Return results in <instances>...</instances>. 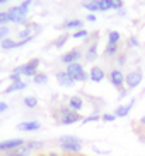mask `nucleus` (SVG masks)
Masks as SVG:
<instances>
[{
  "mask_svg": "<svg viewBox=\"0 0 145 156\" xmlns=\"http://www.w3.org/2000/svg\"><path fill=\"white\" fill-rule=\"evenodd\" d=\"M31 4H32V0H24L22 4L15 5V7H10V9L7 10L10 23H15V24H24V23H26L27 10H29Z\"/></svg>",
  "mask_w": 145,
  "mask_h": 156,
  "instance_id": "f257e3e1",
  "label": "nucleus"
},
{
  "mask_svg": "<svg viewBox=\"0 0 145 156\" xmlns=\"http://www.w3.org/2000/svg\"><path fill=\"white\" fill-rule=\"evenodd\" d=\"M58 141H60V147H62L65 153L79 154V153L82 151V141L79 137H75V136H62Z\"/></svg>",
  "mask_w": 145,
  "mask_h": 156,
  "instance_id": "f03ea898",
  "label": "nucleus"
},
{
  "mask_svg": "<svg viewBox=\"0 0 145 156\" xmlns=\"http://www.w3.org/2000/svg\"><path fill=\"white\" fill-rule=\"evenodd\" d=\"M82 120V115L79 112H73L70 110L68 106H62L58 110V124L62 125H72V124H77Z\"/></svg>",
  "mask_w": 145,
  "mask_h": 156,
  "instance_id": "7ed1b4c3",
  "label": "nucleus"
},
{
  "mask_svg": "<svg viewBox=\"0 0 145 156\" xmlns=\"http://www.w3.org/2000/svg\"><path fill=\"white\" fill-rule=\"evenodd\" d=\"M65 70H67V74L75 81V83H84V81L89 79V74L86 72L84 65L79 64V62H75V64H68Z\"/></svg>",
  "mask_w": 145,
  "mask_h": 156,
  "instance_id": "20e7f679",
  "label": "nucleus"
},
{
  "mask_svg": "<svg viewBox=\"0 0 145 156\" xmlns=\"http://www.w3.org/2000/svg\"><path fill=\"white\" fill-rule=\"evenodd\" d=\"M41 146V142L38 141H26L21 147H15V149H12V151L5 153V156H29L36 147Z\"/></svg>",
  "mask_w": 145,
  "mask_h": 156,
  "instance_id": "39448f33",
  "label": "nucleus"
},
{
  "mask_svg": "<svg viewBox=\"0 0 145 156\" xmlns=\"http://www.w3.org/2000/svg\"><path fill=\"white\" fill-rule=\"evenodd\" d=\"M38 67H39V58H32V60H29L27 64L15 67L14 72L21 74V76H27V77H34L38 74Z\"/></svg>",
  "mask_w": 145,
  "mask_h": 156,
  "instance_id": "423d86ee",
  "label": "nucleus"
},
{
  "mask_svg": "<svg viewBox=\"0 0 145 156\" xmlns=\"http://www.w3.org/2000/svg\"><path fill=\"white\" fill-rule=\"evenodd\" d=\"M143 81V72L142 69H133L125 76V86L126 89H135L137 86H140Z\"/></svg>",
  "mask_w": 145,
  "mask_h": 156,
  "instance_id": "0eeeda50",
  "label": "nucleus"
},
{
  "mask_svg": "<svg viewBox=\"0 0 145 156\" xmlns=\"http://www.w3.org/2000/svg\"><path fill=\"white\" fill-rule=\"evenodd\" d=\"M108 77H109V83L113 84V87H116L118 91L125 89V74L120 69H111Z\"/></svg>",
  "mask_w": 145,
  "mask_h": 156,
  "instance_id": "6e6552de",
  "label": "nucleus"
},
{
  "mask_svg": "<svg viewBox=\"0 0 145 156\" xmlns=\"http://www.w3.org/2000/svg\"><path fill=\"white\" fill-rule=\"evenodd\" d=\"M24 139H7V141H0V153H9L12 151V149H15V147H21L24 144Z\"/></svg>",
  "mask_w": 145,
  "mask_h": 156,
  "instance_id": "1a4fd4ad",
  "label": "nucleus"
},
{
  "mask_svg": "<svg viewBox=\"0 0 145 156\" xmlns=\"http://www.w3.org/2000/svg\"><path fill=\"white\" fill-rule=\"evenodd\" d=\"M80 57H82V51L79 50V48H72L70 51L63 53L60 60H62L65 65H68V64H75V62H79V60H80Z\"/></svg>",
  "mask_w": 145,
  "mask_h": 156,
  "instance_id": "9d476101",
  "label": "nucleus"
},
{
  "mask_svg": "<svg viewBox=\"0 0 145 156\" xmlns=\"http://www.w3.org/2000/svg\"><path fill=\"white\" fill-rule=\"evenodd\" d=\"M17 130H21V132H36V130H39L41 129V124L39 122H36V120H24V122H21V124H17Z\"/></svg>",
  "mask_w": 145,
  "mask_h": 156,
  "instance_id": "9b49d317",
  "label": "nucleus"
},
{
  "mask_svg": "<svg viewBox=\"0 0 145 156\" xmlns=\"http://www.w3.org/2000/svg\"><path fill=\"white\" fill-rule=\"evenodd\" d=\"M133 105H135V100L128 101V103H125V105L116 106V108H114V112H113V115H114V117H120V119H123V117H128V113L132 112Z\"/></svg>",
  "mask_w": 145,
  "mask_h": 156,
  "instance_id": "f8f14e48",
  "label": "nucleus"
},
{
  "mask_svg": "<svg viewBox=\"0 0 145 156\" xmlns=\"http://www.w3.org/2000/svg\"><path fill=\"white\" fill-rule=\"evenodd\" d=\"M106 77V72L103 67H99V65H94L91 69V72H89V79H91L92 83H103Z\"/></svg>",
  "mask_w": 145,
  "mask_h": 156,
  "instance_id": "ddd939ff",
  "label": "nucleus"
},
{
  "mask_svg": "<svg viewBox=\"0 0 145 156\" xmlns=\"http://www.w3.org/2000/svg\"><path fill=\"white\" fill-rule=\"evenodd\" d=\"M56 81H58L60 86H63V87H72L75 84V81L67 74V70H58L56 72Z\"/></svg>",
  "mask_w": 145,
  "mask_h": 156,
  "instance_id": "4468645a",
  "label": "nucleus"
},
{
  "mask_svg": "<svg viewBox=\"0 0 145 156\" xmlns=\"http://www.w3.org/2000/svg\"><path fill=\"white\" fill-rule=\"evenodd\" d=\"M68 108L80 113V112L84 110V100H82L80 96H77V94H75V96H70L68 98Z\"/></svg>",
  "mask_w": 145,
  "mask_h": 156,
  "instance_id": "2eb2a0df",
  "label": "nucleus"
},
{
  "mask_svg": "<svg viewBox=\"0 0 145 156\" xmlns=\"http://www.w3.org/2000/svg\"><path fill=\"white\" fill-rule=\"evenodd\" d=\"M27 84L24 81H19V83H10V86H7L4 89V94H10V93H15V91H22L26 89Z\"/></svg>",
  "mask_w": 145,
  "mask_h": 156,
  "instance_id": "dca6fc26",
  "label": "nucleus"
},
{
  "mask_svg": "<svg viewBox=\"0 0 145 156\" xmlns=\"http://www.w3.org/2000/svg\"><path fill=\"white\" fill-rule=\"evenodd\" d=\"M82 7L86 10H89L91 14L99 12V0H84V2H82Z\"/></svg>",
  "mask_w": 145,
  "mask_h": 156,
  "instance_id": "f3484780",
  "label": "nucleus"
},
{
  "mask_svg": "<svg viewBox=\"0 0 145 156\" xmlns=\"http://www.w3.org/2000/svg\"><path fill=\"white\" fill-rule=\"evenodd\" d=\"M82 26H84V23H82L80 19H70V21L63 23L62 28L63 29H82Z\"/></svg>",
  "mask_w": 145,
  "mask_h": 156,
  "instance_id": "a211bd4d",
  "label": "nucleus"
},
{
  "mask_svg": "<svg viewBox=\"0 0 145 156\" xmlns=\"http://www.w3.org/2000/svg\"><path fill=\"white\" fill-rule=\"evenodd\" d=\"M97 58V41H94L89 48H87V53H86V60L89 62H94Z\"/></svg>",
  "mask_w": 145,
  "mask_h": 156,
  "instance_id": "6ab92c4d",
  "label": "nucleus"
},
{
  "mask_svg": "<svg viewBox=\"0 0 145 156\" xmlns=\"http://www.w3.org/2000/svg\"><path fill=\"white\" fill-rule=\"evenodd\" d=\"M118 45H106V48H104V57H108V58H113V57H116L118 55Z\"/></svg>",
  "mask_w": 145,
  "mask_h": 156,
  "instance_id": "aec40b11",
  "label": "nucleus"
},
{
  "mask_svg": "<svg viewBox=\"0 0 145 156\" xmlns=\"http://www.w3.org/2000/svg\"><path fill=\"white\" fill-rule=\"evenodd\" d=\"M120 40H121V34L118 31H109L108 33V43L109 45H120Z\"/></svg>",
  "mask_w": 145,
  "mask_h": 156,
  "instance_id": "412c9836",
  "label": "nucleus"
},
{
  "mask_svg": "<svg viewBox=\"0 0 145 156\" xmlns=\"http://www.w3.org/2000/svg\"><path fill=\"white\" fill-rule=\"evenodd\" d=\"M32 83L38 84V86H41V84H46L48 83V76H46L45 72H38L34 77H32Z\"/></svg>",
  "mask_w": 145,
  "mask_h": 156,
  "instance_id": "4be33fe9",
  "label": "nucleus"
},
{
  "mask_svg": "<svg viewBox=\"0 0 145 156\" xmlns=\"http://www.w3.org/2000/svg\"><path fill=\"white\" fill-rule=\"evenodd\" d=\"M24 106L29 108V110L36 108V106H38V98L36 96H26V98H24Z\"/></svg>",
  "mask_w": 145,
  "mask_h": 156,
  "instance_id": "5701e85b",
  "label": "nucleus"
},
{
  "mask_svg": "<svg viewBox=\"0 0 145 156\" xmlns=\"http://www.w3.org/2000/svg\"><path fill=\"white\" fill-rule=\"evenodd\" d=\"M113 10V2L111 0H99V12H108Z\"/></svg>",
  "mask_w": 145,
  "mask_h": 156,
  "instance_id": "b1692460",
  "label": "nucleus"
},
{
  "mask_svg": "<svg viewBox=\"0 0 145 156\" xmlns=\"http://www.w3.org/2000/svg\"><path fill=\"white\" fill-rule=\"evenodd\" d=\"M87 34H89V31L82 28V29H77V31L73 33V34H72V38H75V40H80V38H86Z\"/></svg>",
  "mask_w": 145,
  "mask_h": 156,
  "instance_id": "393cba45",
  "label": "nucleus"
},
{
  "mask_svg": "<svg viewBox=\"0 0 145 156\" xmlns=\"http://www.w3.org/2000/svg\"><path fill=\"white\" fill-rule=\"evenodd\" d=\"M97 120H101V115L94 113V115L86 117V119H82V124H91V122H97Z\"/></svg>",
  "mask_w": 145,
  "mask_h": 156,
  "instance_id": "a878e982",
  "label": "nucleus"
},
{
  "mask_svg": "<svg viewBox=\"0 0 145 156\" xmlns=\"http://www.w3.org/2000/svg\"><path fill=\"white\" fill-rule=\"evenodd\" d=\"M68 34H62V36L58 38V40H56V41H55V46H56V48H62V46L65 45V43H67V40H68Z\"/></svg>",
  "mask_w": 145,
  "mask_h": 156,
  "instance_id": "bb28decb",
  "label": "nucleus"
},
{
  "mask_svg": "<svg viewBox=\"0 0 145 156\" xmlns=\"http://www.w3.org/2000/svg\"><path fill=\"white\" fill-rule=\"evenodd\" d=\"M9 33H10V29L7 26H0V41L5 40V38H9Z\"/></svg>",
  "mask_w": 145,
  "mask_h": 156,
  "instance_id": "cd10ccee",
  "label": "nucleus"
},
{
  "mask_svg": "<svg viewBox=\"0 0 145 156\" xmlns=\"http://www.w3.org/2000/svg\"><path fill=\"white\" fill-rule=\"evenodd\" d=\"M114 119H116V117H114L113 113H103L101 115V120H103V122H114Z\"/></svg>",
  "mask_w": 145,
  "mask_h": 156,
  "instance_id": "c85d7f7f",
  "label": "nucleus"
},
{
  "mask_svg": "<svg viewBox=\"0 0 145 156\" xmlns=\"http://www.w3.org/2000/svg\"><path fill=\"white\" fill-rule=\"evenodd\" d=\"M7 23H10L9 14H7V12H2V14H0V26H7Z\"/></svg>",
  "mask_w": 145,
  "mask_h": 156,
  "instance_id": "c756f323",
  "label": "nucleus"
},
{
  "mask_svg": "<svg viewBox=\"0 0 145 156\" xmlns=\"http://www.w3.org/2000/svg\"><path fill=\"white\" fill-rule=\"evenodd\" d=\"M9 81H10V83H19V81H22V76H21V74L12 72V74L9 76Z\"/></svg>",
  "mask_w": 145,
  "mask_h": 156,
  "instance_id": "7c9ffc66",
  "label": "nucleus"
},
{
  "mask_svg": "<svg viewBox=\"0 0 145 156\" xmlns=\"http://www.w3.org/2000/svg\"><path fill=\"white\" fill-rule=\"evenodd\" d=\"M113 2V10H121L123 9V0H111Z\"/></svg>",
  "mask_w": 145,
  "mask_h": 156,
  "instance_id": "2f4dec72",
  "label": "nucleus"
},
{
  "mask_svg": "<svg viewBox=\"0 0 145 156\" xmlns=\"http://www.w3.org/2000/svg\"><path fill=\"white\" fill-rule=\"evenodd\" d=\"M138 45H140V43H138V40H137L135 36H130V38H128V46H133V48H137Z\"/></svg>",
  "mask_w": 145,
  "mask_h": 156,
  "instance_id": "473e14b6",
  "label": "nucleus"
},
{
  "mask_svg": "<svg viewBox=\"0 0 145 156\" xmlns=\"http://www.w3.org/2000/svg\"><path fill=\"white\" fill-rule=\"evenodd\" d=\"M9 110V105L5 103V101H0V115L4 113V112H7Z\"/></svg>",
  "mask_w": 145,
  "mask_h": 156,
  "instance_id": "72a5a7b5",
  "label": "nucleus"
},
{
  "mask_svg": "<svg viewBox=\"0 0 145 156\" xmlns=\"http://www.w3.org/2000/svg\"><path fill=\"white\" fill-rule=\"evenodd\" d=\"M87 21H89V23H94V21H96V16L94 14H91V12H89V14H87Z\"/></svg>",
  "mask_w": 145,
  "mask_h": 156,
  "instance_id": "f704fd0d",
  "label": "nucleus"
},
{
  "mask_svg": "<svg viewBox=\"0 0 145 156\" xmlns=\"http://www.w3.org/2000/svg\"><path fill=\"white\" fill-rule=\"evenodd\" d=\"M126 94H128V91H126V89H121V91H120V98H125Z\"/></svg>",
  "mask_w": 145,
  "mask_h": 156,
  "instance_id": "c9c22d12",
  "label": "nucleus"
},
{
  "mask_svg": "<svg viewBox=\"0 0 145 156\" xmlns=\"http://www.w3.org/2000/svg\"><path fill=\"white\" fill-rule=\"evenodd\" d=\"M125 60H126V58H125V55H120V65L125 64Z\"/></svg>",
  "mask_w": 145,
  "mask_h": 156,
  "instance_id": "e433bc0d",
  "label": "nucleus"
},
{
  "mask_svg": "<svg viewBox=\"0 0 145 156\" xmlns=\"http://www.w3.org/2000/svg\"><path fill=\"white\" fill-rule=\"evenodd\" d=\"M138 124H140V125H143V127H145V115H143V117H142L140 120H138Z\"/></svg>",
  "mask_w": 145,
  "mask_h": 156,
  "instance_id": "4c0bfd02",
  "label": "nucleus"
},
{
  "mask_svg": "<svg viewBox=\"0 0 145 156\" xmlns=\"http://www.w3.org/2000/svg\"><path fill=\"white\" fill-rule=\"evenodd\" d=\"M9 0H0V5H4V4H7Z\"/></svg>",
  "mask_w": 145,
  "mask_h": 156,
  "instance_id": "58836bf2",
  "label": "nucleus"
},
{
  "mask_svg": "<svg viewBox=\"0 0 145 156\" xmlns=\"http://www.w3.org/2000/svg\"><path fill=\"white\" fill-rule=\"evenodd\" d=\"M0 14H2V10H0Z\"/></svg>",
  "mask_w": 145,
  "mask_h": 156,
  "instance_id": "ea45409f",
  "label": "nucleus"
}]
</instances>
